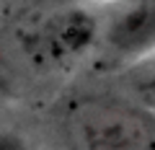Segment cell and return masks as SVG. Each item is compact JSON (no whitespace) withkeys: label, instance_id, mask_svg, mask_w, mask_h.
<instances>
[{"label":"cell","instance_id":"1","mask_svg":"<svg viewBox=\"0 0 155 150\" xmlns=\"http://www.w3.org/2000/svg\"><path fill=\"white\" fill-rule=\"evenodd\" d=\"M57 127L67 150H155V111L124 96H70Z\"/></svg>","mask_w":155,"mask_h":150},{"label":"cell","instance_id":"3","mask_svg":"<svg viewBox=\"0 0 155 150\" xmlns=\"http://www.w3.org/2000/svg\"><path fill=\"white\" fill-rule=\"evenodd\" d=\"M104 42L119 57H142L155 47V0H127L104 28Z\"/></svg>","mask_w":155,"mask_h":150},{"label":"cell","instance_id":"2","mask_svg":"<svg viewBox=\"0 0 155 150\" xmlns=\"http://www.w3.org/2000/svg\"><path fill=\"white\" fill-rule=\"evenodd\" d=\"M98 39V21L85 8L60 5L31 8L18 23V44L41 67H65L78 62Z\"/></svg>","mask_w":155,"mask_h":150},{"label":"cell","instance_id":"4","mask_svg":"<svg viewBox=\"0 0 155 150\" xmlns=\"http://www.w3.org/2000/svg\"><path fill=\"white\" fill-rule=\"evenodd\" d=\"M0 150H28V145L11 132H0Z\"/></svg>","mask_w":155,"mask_h":150}]
</instances>
